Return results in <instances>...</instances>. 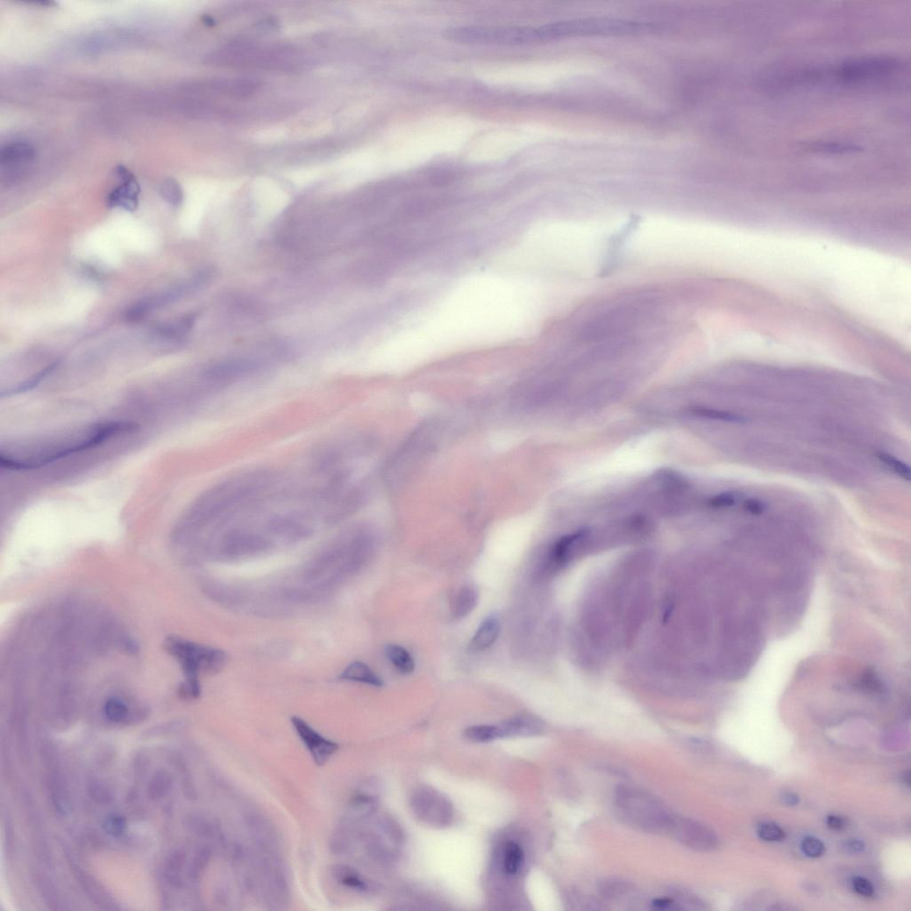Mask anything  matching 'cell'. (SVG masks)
Listing matches in <instances>:
<instances>
[{
  "mask_svg": "<svg viewBox=\"0 0 911 911\" xmlns=\"http://www.w3.org/2000/svg\"><path fill=\"white\" fill-rule=\"evenodd\" d=\"M137 425L126 421L96 423L73 436L41 441L34 447L16 451H1L0 463L10 471H31L45 468L60 459L100 446L120 434L130 433Z\"/></svg>",
  "mask_w": 911,
  "mask_h": 911,
  "instance_id": "6da1fadb",
  "label": "cell"
},
{
  "mask_svg": "<svg viewBox=\"0 0 911 911\" xmlns=\"http://www.w3.org/2000/svg\"><path fill=\"white\" fill-rule=\"evenodd\" d=\"M273 482V475L267 471L249 472L223 480L195 502L185 515V528H204L210 523L233 515L261 496Z\"/></svg>",
  "mask_w": 911,
  "mask_h": 911,
  "instance_id": "7a4b0ae2",
  "label": "cell"
},
{
  "mask_svg": "<svg viewBox=\"0 0 911 911\" xmlns=\"http://www.w3.org/2000/svg\"><path fill=\"white\" fill-rule=\"evenodd\" d=\"M615 806L626 822L641 831L668 834L675 814L657 799L633 786H621L615 792Z\"/></svg>",
  "mask_w": 911,
  "mask_h": 911,
  "instance_id": "3957f363",
  "label": "cell"
},
{
  "mask_svg": "<svg viewBox=\"0 0 911 911\" xmlns=\"http://www.w3.org/2000/svg\"><path fill=\"white\" fill-rule=\"evenodd\" d=\"M448 41L465 45L529 46L547 43L544 25L539 26H457L443 32Z\"/></svg>",
  "mask_w": 911,
  "mask_h": 911,
  "instance_id": "277c9868",
  "label": "cell"
},
{
  "mask_svg": "<svg viewBox=\"0 0 911 911\" xmlns=\"http://www.w3.org/2000/svg\"><path fill=\"white\" fill-rule=\"evenodd\" d=\"M172 650L179 658L186 674L187 685L185 689L187 694L194 697L201 693L198 678L199 672L217 673L222 670L227 663L226 651L186 641L174 643Z\"/></svg>",
  "mask_w": 911,
  "mask_h": 911,
  "instance_id": "5b68a950",
  "label": "cell"
},
{
  "mask_svg": "<svg viewBox=\"0 0 911 911\" xmlns=\"http://www.w3.org/2000/svg\"><path fill=\"white\" fill-rule=\"evenodd\" d=\"M209 277L206 273H201L199 275L192 278L186 283L178 285V286L171 288V290L162 293L152 295V297L142 299L141 301L131 306L127 310L126 318L130 322H137V320L144 318L157 309L164 307L172 302L179 300L185 295L192 293L199 288H202L208 283Z\"/></svg>",
  "mask_w": 911,
  "mask_h": 911,
  "instance_id": "8992f818",
  "label": "cell"
},
{
  "mask_svg": "<svg viewBox=\"0 0 911 911\" xmlns=\"http://www.w3.org/2000/svg\"><path fill=\"white\" fill-rule=\"evenodd\" d=\"M899 65L898 60L891 56L861 57L839 64L835 70V75L839 80L845 81L863 80L892 73Z\"/></svg>",
  "mask_w": 911,
  "mask_h": 911,
  "instance_id": "52a82bcc",
  "label": "cell"
},
{
  "mask_svg": "<svg viewBox=\"0 0 911 911\" xmlns=\"http://www.w3.org/2000/svg\"><path fill=\"white\" fill-rule=\"evenodd\" d=\"M668 834L674 836L680 843L689 848L707 851L714 848L717 845L713 832L690 818H682L675 815L670 831Z\"/></svg>",
  "mask_w": 911,
  "mask_h": 911,
  "instance_id": "ba28073f",
  "label": "cell"
},
{
  "mask_svg": "<svg viewBox=\"0 0 911 911\" xmlns=\"http://www.w3.org/2000/svg\"><path fill=\"white\" fill-rule=\"evenodd\" d=\"M291 724L317 764H325L339 749L337 743L320 735L304 719L291 717Z\"/></svg>",
  "mask_w": 911,
  "mask_h": 911,
  "instance_id": "9c48e42d",
  "label": "cell"
},
{
  "mask_svg": "<svg viewBox=\"0 0 911 911\" xmlns=\"http://www.w3.org/2000/svg\"><path fill=\"white\" fill-rule=\"evenodd\" d=\"M117 174L120 183L110 192L107 197V204L110 208H121L127 211H135L139 204L140 185L133 173L126 167H117Z\"/></svg>",
  "mask_w": 911,
  "mask_h": 911,
  "instance_id": "30bf717a",
  "label": "cell"
},
{
  "mask_svg": "<svg viewBox=\"0 0 911 911\" xmlns=\"http://www.w3.org/2000/svg\"><path fill=\"white\" fill-rule=\"evenodd\" d=\"M268 546V540L260 534L234 530L224 536L221 542V553L230 557H244L265 551Z\"/></svg>",
  "mask_w": 911,
  "mask_h": 911,
  "instance_id": "8fae6325",
  "label": "cell"
},
{
  "mask_svg": "<svg viewBox=\"0 0 911 911\" xmlns=\"http://www.w3.org/2000/svg\"><path fill=\"white\" fill-rule=\"evenodd\" d=\"M258 367V362L255 359L247 358L224 359L209 367L206 370L205 376L206 379L211 380L214 383L222 384L254 372Z\"/></svg>",
  "mask_w": 911,
  "mask_h": 911,
  "instance_id": "7c38bea8",
  "label": "cell"
},
{
  "mask_svg": "<svg viewBox=\"0 0 911 911\" xmlns=\"http://www.w3.org/2000/svg\"><path fill=\"white\" fill-rule=\"evenodd\" d=\"M194 323L195 317L186 315L176 322L159 326L152 334V344L162 348L177 347L183 343L184 337L190 332Z\"/></svg>",
  "mask_w": 911,
  "mask_h": 911,
  "instance_id": "4fadbf2b",
  "label": "cell"
},
{
  "mask_svg": "<svg viewBox=\"0 0 911 911\" xmlns=\"http://www.w3.org/2000/svg\"><path fill=\"white\" fill-rule=\"evenodd\" d=\"M249 832L262 849L274 852L279 846L277 834L273 825L261 814L251 813L246 818Z\"/></svg>",
  "mask_w": 911,
  "mask_h": 911,
  "instance_id": "5bb4252c",
  "label": "cell"
},
{
  "mask_svg": "<svg viewBox=\"0 0 911 911\" xmlns=\"http://www.w3.org/2000/svg\"><path fill=\"white\" fill-rule=\"evenodd\" d=\"M36 156L34 146L27 141L17 140L7 142L0 152V162L3 167H18L33 162Z\"/></svg>",
  "mask_w": 911,
  "mask_h": 911,
  "instance_id": "9a60e30c",
  "label": "cell"
},
{
  "mask_svg": "<svg viewBox=\"0 0 911 911\" xmlns=\"http://www.w3.org/2000/svg\"><path fill=\"white\" fill-rule=\"evenodd\" d=\"M501 738L511 736L539 734L544 729L543 722L532 715H518L498 725Z\"/></svg>",
  "mask_w": 911,
  "mask_h": 911,
  "instance_id": "2e32d148",
  "label": "cell"
},
{
  "mask_svg": "<svg viewBox=\"0 0 911 911\" xmlns=\"http://www.w3.org/2000/svg\"><path fill=\"white\" fill-rule=\"evenodd\" d=\"M258 84L246 78H220L212 82L210 88L221 95L233 98H247L258 88Z\"/></svg>",
  "mask_w": 911,
  "mask_h": 911,
  "instance_id": "e0dca14e",
  "label": "cell"
},
{
  "mask_svg": "<svg viewBox=\"0 0 911 911\" xmlns=\"http://www.w3.org/2000/svg\"><path fill=\"white\" fill-rule=\"evenodd\" d=\"M500 631V624L498 619L495 616L487 618L473 636L470 643V650L480 651L488 649L497 640Z\"/></svg>",
  "mask_w": 911,
  "mask_h": 911,
  "instance_id": "ac0fdd59",
  "label": "cell"
},
{
  "mask_svg": "<svg viewBox=\"0 0 911 911\" xmlns=\"http://www.w3.org/2000/svg\"><path fill=\"white\" fill-rule=\"evenodd\" d=\"M338 678L344 681L362 683L375 687L384 685L383 680L368 665L361 661L352 662L347 665Z\"/></svg>",
  "mask_w": 911,
  "mask_h": 911,
  "instance_id": "d6986e66",
  "label": "cell"
},
{
  "mask_svg": "<svg viewBox=\"0 0 911 911\" xmlns=\"http://www.w3.org/2000/svg\"><path fill=\"white\" fill-rule=\"evenodd\" d=\"M375 797L365 792H359L352 797L344 813V822H352L368 816L375 809Z\"/></svg>",
  "mask_w": 911,
  "mask_h": 911,
  "instance_id": "ffe728a7",
  "label": "cell"
},
{
  "mask_svg": "<svg viewBox=\"0 0 911 911\" xmlns=\"http://www.w3.org/2000/svg\"><path fill=\"white\" fill-rule=\"evenodd\" d=\"M477 601H478V593L475 587L463 586L456 596L453 609H452L454 617L458 619L466 617L475 608Z\"/></svg>",
  "mask_w": 911,
  "mask_h": 911,
  "instance_id": "44dd1931",
  "label": "cell"
},
{
  "mask_svg": "<svg viewBox=\"0 0 911 911\" xmlns=\"http://www.w3.org/2000/svg\"><path fill=\"white\" fill-rule=\"evenodd\" d=\"M384 653L394 667L401 674L409 675L414 671V660L404 647L397 644H388L384 648Z\"/></svg>",
  "mask_w": 911,
  "mask_h": 911,
  "instance_id": "7402d4cb",
  "label": "cell"
},
{
  "mask_svg": "<svg viewBox=\"0 0 911 911\" xmlns=\"http://www.w3.org/2000/svg\"><path fill=\"white\" fill-rule=\"evenodd\" d=\"M525 853L522 847L515 842H509L504 851V870L509 875L517 873L521 868Z\"/></svg>",
  "mask_w": 911,
  "mask_h": 911,
  "instance_id": "603a6c76",
  "label": "cell"
},
{
  "mask_svg": "<svg viewBox=\"0 0 911 911\" xmlns=\"http://www.w3.org/2000/svg\"><path fill=\"white\" fill-rule=\"evenodd\" d=\"M159 194L169 205L178 208L184 201V191L174 178L163 180L159 185Z\"/></svg>",
  "mask_w": 911,
  "mask_h": 911,
  "instance_id": "cb8c5ba5",
  "label": "cell"
},
{
  "mask_svg": "<svg viewBox=\"0 0 911 911\" xmlns=\"http://www.w3.org/2000/svg\"><path fill=\"white\" fill-rule=\"evenodd\" d=\"M465 738L475 742H490L501 738L497 725H475L465 730Z\"/></svg>",
  "mask_w": 911,
  "mask_h": 911,
  "instance_id": "d4e9b609",
  "label": "cell"
},
{
  "mask_svg": "<svg viewBox=\"0 0 911 911\" xmlns=\"http://www.w3.org/2000/svg\"><path fill=\"white\" fill-rule=\"evenodd\" d=\"M333 875L338 883L347 886L349 888L361 890V891L367 888L365 882L362 881L361 878L350 868L337 865V866L333 868Z\"/></svg>",
  "mask_w": 911,
  "mask_h": 911,
  "instance_id": "484cf974",
  "label": "cell"
},
{
  "mask_svg": "<svg viewBox=\"0 0 911 911\" xmlns=\"http://www.w3.org/2000/svg\"><path fill=\"white\" fill-rule=\"evenodd\" d=\"M810 151L824 153H846L857 151L859 147L851 142H816L806 146Z\"/></svg>",
  "mask_w": 911,
  "mask_h": 911,
  "instance_id": "4316f807",
  "label": "cell"
},
{
  "mask_svg": "<svg viewBox=\"0 0 911 911\" xmlns=\"http://www.w3.org/2000/svg\"><path fill=\"white\" fill-rule=\"evenodd\" d=\"M877 458L879 461L882 462L886 468L891 470V471L895 473L896 475H898L900 478L907 480V482H910V468H909V465L905 464V463L900 461V459L896 458L895 456L885 453V452H879V453L877 454Z\"/></svg>",
  "mask_w": 911,
  "mask_h": 911,
  "instance_id": "83f0119b",
  "label": "cell"
},
{
  "mask_svg": "<svg viewBox=\"0 0 911 911\" xmlns=\"http://www.w3.org/2000/svg\"><path fill=\"white\" fill-rule=\"evenodd\" d=\"M103 713L109 721L120 722L127 718L128 708L122 700L117 697H112L106 701L103 707Z\"/></svg>",
  "mask_w": 911,
  "mask_h": 911,
  "instance_id": "f1b7e54d",
  "label": "cell"
},
{
  "mask_svg": "<svg viewBox=\"0 0 911 911\" xmlns=\"http://www.w3.org/2000/svg\"><path fill=\"white\" fill-rule=\"evenodd\" d=\"M697 414L704 416V418L720 420V421L724 422L734 423H745L747 422L745 416L737 414V413L718 411V409H699V411H697Z\"/></svg>",
  "mask_w": 911,
  "mask_h": 911,
  "instance_id": "f546056e",
  "label": "cell"
},
{
  "mask_svg": "<svg viewBox=\"0 0 911 911\" xmlns=\"http://www.w3.org/2000/svg\"><path fill=\"white\" fill-rule=\"evenodd\" d=\"M757 835L762 840L767 842H779L785 838V832L779 826L769 822L759 825Z\"/></svg>",
  "mask_w": 911,
  "mask_h": 911,
  "instance_id": "4dcf8cb0",
  "label": "cell"
},
{
  "mask_svg": "<svg viewBox=\"0 0 911 911\" xmlns=\"http://www.w3.org/2000/svg\"><path fill=\"white\" fill-rule=\"evenodd\" d=\"M103 828L108 834L113 836H120L124 834L127 828V822L125 818L120 815L112 814L106 818Z\"/></svg>",
  "mask_w": 911,
  "mask_h": 911,
  "instance_id": "1f68e13d",
  "label": "cell"
},
{
  "mask_svg": "<svg viewBox=\"0 0 911 911\" xmlns=\"http://www.w3.org/2000/svg\"><path fill=\"white\" fill-rule=\"evenodd\" d=\"M803 853L810 858L821 857L825 853V846L820 839L807 836L802 842Z\"/></svg>",
  "mask_w": 911,
  "mask_h": 911,
  "instance_id": "d6a6232c",
  "label": "cell"
},
{
  "mask_svg": "<svg viewBox=\"0 0 911 911\" xmlns=\"http://www.w3.org/2000/svg\"><path fill=\"white\" fill-rule=\"evenodd\" d=\"M737 498L735 495L731 493H725L717 495V496L711 498L710 501V507L714 508H728L732 507L736 504Z\"/></svg>",
  "mask_w": 911,
  "mask_h": 911,
  "instance_id": "836d02e7",
  "label": "cell"
},
{
  "mask_svg": "<svg viewBox=\"0 0 911 911\" xmlns=\"http://www.w3.org/2000/svg\"><path fill=\"white\" fill-rule=\"evenodd\" d=\"M170 783L169 775H167L165 772H162V774H157L155 782L152 783L151 790L149 789V791L154 793L152 796L155 797L162 796L164 792L169 790Z\"/></svg>",
  "mask_w": 911,
  "mask_h": 911,
  "instance_id": "e575fe53",
  "label": "cell"
},
{
  "mask_svg": "<svg viewBox=\"0 0 911 911\" xmlns=\"http://www.w3.org/2000/svg\"><path fill=\"white\" fill-rule=\"evenodd\" d=\"M853 889L858 895L864 897H870L873 895L874 888L871 883L866 878H856L853 882Z\"/></svg>",
  "mask_w": 911,
  "mask_h": 911,
  "instance_id": "d590c367",
  "label": "cell"
},
{
  "mask_svg": "<svg viewBox=\"0 0 911 911\" xmlns=\"http://www.w3.org/2000/svg\"><path fill=\"white\" fill-rule=\"evenodd\" d=\"M743 509L752 515H761L765 511L764 502L756 498H750L744 502Z\"/></svg>",
  "mask_w": 911,
  "mask_h": 911,
  "instance_id": "8d00e7d4",
  "label": "cell"
},
{
  "mask_svg": "<svg viewBox=\"0 0 911 911\" xmlns=\"http://www.w3.org/2000/svg\"><path fill=\"white\" fill-rule=\"evenodd\" d=\"M843 848L846 849V852L851 853H860L863 852L865 845L863 841H860V840L850 839L848 841L846 842L845 846H843Z\"/></svg>",
  "mask_w": 911,
  "mask_h": 911,
  "instance_id": "74e56055",
  "label": "cell"
},
{
  "mask_svg": "<svg viewBox=\"0 0 911 911\" xmlns=\"http://www.w3.org/2000/svg\"><path fill=\"white\" fill-rule=\"evenodd\" d=\"M827 824L829 828L834 829V831H842L846 828V822L842 817L831 815L827 818Z\"/></svg>",
  "mask_w": 911,
  "mask_h": 911,
  "instance_id": "f35d334b",
  "label": "cell"
},
{
  "mask_svg": "<svg viewBox=\"0 0 911 911\" xmlns=\"http://www.w3.org/2000/svg\"><path fill=\"white\" fill-rule=\"evenodd\" d=\"M799 801V796L794 793H785L781 796V802L788 806H795Z\"/></svg>",
  "mask_w": 911,
  "mask_h": 911,
  "instance_id": "ab89813d",
  "label": "cell"
}]
</instances>
